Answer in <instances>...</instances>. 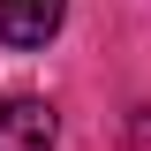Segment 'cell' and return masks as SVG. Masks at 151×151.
I'll return each mask as SVG.
<instances>
[{
	"instance_id": "7a4b0ae2",
	"label": "cell",
	"mask_w": 151,
	"mask_h": 151,
	"mask_svg": "<svg viewBox=\"0 0 151 151\" xmlns=\"http://www.w3.org/2000/svg\"><path fill=\"white\" fill-rule=\"evenodd\" d=\"M60 23H68V0H0V45L15 53H38Z\"/></svg>"
},
{
	"instance_id": "6da1fadb",
	"label": "cell",
	"mask_w": 151,
	"mask_h": 151,
	"mask_svg": "<svg viewBox=\"0 0 151 151\" xmlns=\"http://www.w3.org/2000/svg\"><path fill=\"white\" fill-rule=\"evenodd\" d=\"M60 144V113L45 98H0V151H53Z\"/></svg>"
}]
</instances>
